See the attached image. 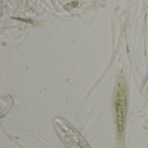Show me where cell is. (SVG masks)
I'll return each mask as SVG.
<instances>
[{
	"mask_svg": "<svg viewBox=\"0 0 148 148\" xmlns=\"http://www.w3.org/2000/svg\"><path fill=\"white\" fill-rule=\"evenodd\" d=\"M147 88H148V80H147Z\"/></svg>",
	"mask_w": 148,
	"mask_h": 148,
	"instance_id": "7a4b0ae2",
	"label": "cell"
},
{
	"mask_svg": "<svg viewBox=\"0 0 148 148\" xmlns=\"http://www.w3.org/2000/svg\"><path fill=\"white\" fill-rule=\"evenodd\" d=\"M127 85L125 80L121 77L118 83L115 95H114V108L116 113V117L118 119L119 126H122L124 119L126 116L127 110Z\"/></svg>",
	"mask_w": 148,
	"mask_h": 148,
	"instance_id": "6da1fadb",
	"label": "cell"
}]
</instances>
